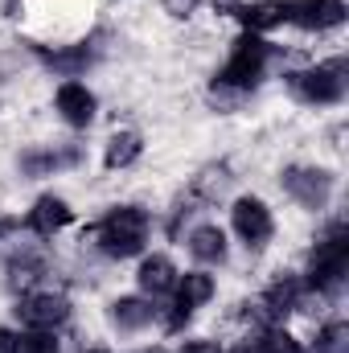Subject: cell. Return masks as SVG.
<instances>
[{
    "label": "cell",
    "mask_w": 349,
    "mask_h": 353,
    "mask_svg": "<svg viewBox=\"0 0 349 353\" xmlns=\"http://www.w3.org/2000/svg\"><path fill=\"white\" fill-rule=\"evenodd\" d=\"M87 234L99 239V251L111 255V259H132L144 251V239H148V214L140 205H115L103 222H94Z\"/></svg>",
    "instance_id": "cell-1"
},
{
    "label": "cell",
    "mask_w": 349,
    "mask_h": 353,
    "mask_svg": "<svg viewBox=\"0 0 349 353\" xmlns=\"http://www.w3.org/2000/svg\"><path fill=\"white\" fill-rule=\"evenodd\" d=\"M349 271V226L346 222H333L321 243L312 247V259H308V288L333 296L341 283H346Z\"/></svg>",
    "instance_id": "cell-2"
},
{
    "label": "cell",
    "mask_w": 349,
    "mask_h": 353,
    "mask_svg": "<svg viewBox=\"0 0 349 353\" xmlns=\"http://www.w3.org/2000/svg\"><path fill=\"white\" fill-rule=\"evenodd\" d=\"M346 74H349V62L346 58H333V62H325V66L292 70V74H288V90H292L300 103H317V107L341 103V99H346V83H349Z\"/></svg>",
    "instance_id": "cell-3"
},
{
    "label": "cell",
    "mask_w": 349,
    "mask_h": 353,
    "mask_svg": "<svg viewBox=\"0 0 349 353\" xmlns=\"http://www.w3.org/2000/svg\"><path fill=\"white\" fill-rule=\"evenodd\" d=\"M271 58V46L263 41L259 33H243L235 41V54L230 62L214 74V87H235V90H251L263 79V66Z\"/></svg>",
    "instance_id": "cell-4"
},
{
    "label": "cell",
    "mask_w": 349,
    "mask_h": 353,
    "mask_svg": "<svg viewBox=\"0 0 349 353\" xmlns=\"http://www.w3.org/2000/svg\"><path fill=\"white\" fill-rule=\"evenodd\" d=\"M17 316H21L29 329L54 333L58 325L70 321V300H66V296H54V292H25V296L17 300Z\"/></svg>",
    "instance_id": "cell-5"
},
{
    "label": "cell",
    "mask_w": 349,
    "mask_h": 353,
    "mask_svg": "<svg viewBox=\"0 0 349 353\" xmlns=\"http://www.w3.org/2000/svg\"><path fill=\"white\" fill-rule=\"evenodd\" d=\"M346 0H283V21L288 25H300L308 33H321V29H337L346 21Z\"/></svg>",
    "instance_id": "cell-6"
},
{
    "label": "cell",
    "mask_w": 349,
    "mask_h": 353,
    "mask_svg": "<svg viewBox=\"0 0 349 353\" xmlns=\"http://www.w3.org/2000/svg\"><path fill=\"white\" fill-rule=\"evenodd\" d=\"M283 189L304 210H325L329 197H333V176L325 173V169H300V165H292V169H283Z\"/></svg>",
    "instance_id": "cell-7"
},
{
    "label": "cell",
    "mask_w": 349,
    "mask_h": 353,
    "mask_svg": "<svg viewBox=\"0 0 349 353\" xmlns=\"http://www.w3.org/2000/svg\"><path fill=\"white\" fill-rule=\"evenodd\" d=\"M230 218H235V230H239V239H243L247 247H263V243L271 239V230H275L271 210L263 205L259 197H239L235 210H230Z\"/></svg>",
    "instance_id": "cell-8"
},
{
    "label": "cell",
    "mask_w": 349,
    "mask_h": 353,
    "mask_svg": "<svg viewBox=\"0 0 349 353\" xmlns=\"http://www.w3.org/2000/svg\"><path fill=\"white\" fill-rule=\"evenodd\" d=\"M210 296H214V279H210L206 271H189V275L177 283V300H173V312H169V329H181V325L193 316V308H201Z\"/></svg>",
    "instance_id": "cell-9"
},
{
    "label": "cell",
    "mask_w": 349,
    "mask_h": 353,
    "mask_svg": "<svg viewBox=\"0 0 349 353\" xmlns=\"http://www.w3.org/2000/svg\"><path fill=\"white\" fill-rule=\"evenodd\" d=\"M222 12L239 17V21L247 25V33H267V29L283 25V0H255V4H235V0H226Z\"/></svg>",
    "instance_id": "cell-10"
},
{
    "label": "cell",
    "mask_w": 349,
    "mask_h": 353,
    "mask_svg": "<svg viewBox=\"0 0 349 353\" xmlns=\"http://www.w3.org/2000/svg\"><path fill=\"white\" fill-rule=\"evenodd\" d=\"M66 222H70V205H66L62 197H54V193L37 197V201H33V210H29V218H25V226H29L33 234H41V239L58 234Z\"/></svg>",
    "instance_id": "cell-11"
},
{
    "label": "cell",
    "mask_w": 349,
    "mask_h": 353,
    "mask_svg": "<svg viewBox=\"0 0 349 353\" xmlns=\"http://www.w3.org/2000/svg\"><path fill=\"white\" fill-rule=\"evenodd\" d=\"M29 46H33V54H37L50 70H58V74H66V79H79L90 62H94V50H90L87 41H83V46H70V50H46V46H37V41H29Z\"/></svg>",
    "instance_id": "cell-12"
},
{
    "label": "cell",
    "mask_w": 349,
    "mask_h": 353,
    "mask_svg": "<svg viewBox=\"0 0 349 353\" xmlns=\"http://www.w3.org/2000/svg\"><path fill=\"white\" fill-rule=\"evenodd\" d=\"M58 111L70 128H87L94 119V94L83 83H62L58 87Z\"/></svg>",
    "instance_id": "cell-13"
},
{
    "label": "cell",
    "mask_w": 349,
    "mask_h": 353,
    "mask_svg": "<svg viewBox=\"0 0 349 353\" xmlns=\"http://www.w3.org/2000/svg\"><path fill=\"white\" fill-rule=\"evenodd\" d=\"M79 161H83L79 148H33V152L21 157V173L46 176V173H58V169H70V165H79Z\"/></svg>",
    "instance_id": "cell-14"
},
{
    "label": "cell",
    "mask_w": 349,
    "mask_h": 353,
    "mask_svg": "<svg viewBox=\"0 0 349 353\" xmlns=\"http://www.w3.org/2000/svg\"><path fill=\"white\" fill-rule=\"evenodd\" d=\"M152 304L148 300H140V296H119L115 304H111V325L115 329H123V333H136V329H144L148 321H152Z\"/></svg>",
    "instance_id": "cell-15"
},
{
    "label": "cell",
    "mask_w": 349,
    "mask_h": 353,
    "mask_svg": "<svg viewBox=\"0 0 349 353\" xmlns=\"http://www.w3.org/2000/svg\"><path fill=\"white\" fill-rule=\"evenodd\" d=\"M140 288H144L148 296H165V292H173L177 288V267L169 263L165 255L144 259V263H140Z\"/></svg>",
    "instance_id": "cell-16"
},
{
    "label": "cell",
    "mask_w": 349,
    "mask_h": 353,
    "mask_svg": "<svg viewBox=\"0 0 349 353\" xmlns=\"http://www.w3.org/2000/svg\"><path fill=\"white\" fill-rule=\"evenodd\" d=\"M189 251H193V259H201V263H222V259H226V234H222L218 226H197V230L189 234Z\"/></svg>",
    "instance_id": "cell-17"
},
{
    "label": "cell",
    "mask_w": 349,
    "mask_h": 353,
    "mask_svg": "<svg viewBox=\"0 0 349 353\" xmlns=\"http://www.w3.org/2000/svg\"><path fill=\"white\" fill-rule=\"evenodd\" d=\"M140 152H144V140H140L136 132H115V136L107 140V157H103V165L115 173V169H128Z\"/></svg>",
    "instance_id": "cell-18"
},
{
    "label": "cell",
    "mask_w": 349,
    "mask_h": 353,
    "mask_svg": "<svg viewBox=\"0 0 349 353\" xmlns=\"http://www.w3.org/2000/svg\"><path fill=\"white\" fill-rule=\"evenodd\" d=\"M41 275H46V263H41L37 255H17V259H8V288H12V292H29Z\"/></svg>",
    "instance_id": "cell-19"
},
{
    "label": "cell",
    "mask_w": 349,
    "mask_h": 353,
    "mask_svg": "<svg viewBox=\"0 0 349 353\" xmlns=\"http://www.w3.org/2000/svg\"><path fill=\"white\" fill-rule=\"evenodd\" d=\"M349 350V325L346 321H329L317 333V353H346Z\"/></svg>",
    "instance_id": "cell-20"
},
{
    "label": "cell",
    "mask_w": 349,
    "mask_h": 353,
    "mask_svg": "<svg viewBox=\"0 0 349 353\" xmlns=\"http://www.w3.org/2000/svg\"><path fill=\"white\" fill-rule=\"evenodd\" d=\"M12 353H58V341L46 329H29V333L12 337Z\"/></svg>",
    "instance_id": "cell-21"
},
{
    "label": "cell",
    "mask_w": 349,
    "mask_h": 353,
    "mask_svg": "<svg viewBox=\"0 0 349 353\" xmlns=\"http://www.w3.org/2000/svg\"><path fill=\"white\" fill-rule=\"evenodd\" d=\"M259 341H263V353H308L292 333H283V329H267Z\"/></svg>",
    "instance_id": "cell-22"
},
{
    "label": "cell",
    "mask_w": 349,
    "mask_h": 353,
    "mask_svg": "<svg viewBox=\"0 0 349 353\" xmlns=\"http://www.w3.org/2000/svg\"><path fill=\"white\" fill-rule=\"evenodd\" d=\"M161 4H165V12H169V17H189L201 0H161Z\"/></svg>",
    "instance_id": "cell-23"
},
{
    "label": "cell",
    "mask_w": 349,
    "mask_h": 353,
    "mask_svg": "<svg viewBox=\"0 0 349 353\" xmlns=\"http://www.w3.org/2000/svg\"><path fill=\"white\" fill-rule=\"evenodd\" d=\"M181 353H222V350H218L214 341H189V345H185Z\"/></svg>",
    "instance_id": "cell-24"
},
{
    "label": "cell",
    "mask_w": 349,
    "mask_h": 353,
    "mask_svg": "<svg viewBox=\"0 0 349 353\" xmlns=\"http://www.w3.org/2000/svg\"><path fill=\"white\" fill-rule=\"evenodd\" d=\"M235 353H263V341L255 337V341H243V345H235Z\"/></svg>",
    "instance_id": "cell-25"
},
{
    "label": "cell",
    "mask_w": 349,
    "mask_h": 353,
    "mask_svg": "<svg viewBox=\"0 0 349 353\" xmlns=\"http://www.w3.org/2000/svg\"><path fill=\"white\" fill-rule=\"evenodd\" d=\"M17 226H21V222H17V218H0V239H4V234H12V230H17Z\"/></svg>",
    "instance_id": "cell-26"
},
{
    "label": "cell",
    "mask_w": 349,
    "mask_h": 353,
    "mask_svg": "<svg viewBox=\"0 0 349 353\" xmlns=\"http://www.w3.org/2000/svg\"><path fill=\"white\" fill-rule=\"evenodd\" d=\"M0 353H12V333L8 329H0Z\"/></svg>",
    "instance_id": "cell-27"
},
{
    "label": "cell",
    "mask_w": 349,
    "mask_h": 353,
    "mask_svg": "<svg viewBox=\"0 0 349 353\" xmlns=\"http://www.w3.org/2000/svg\"><path fill=\"white\" fill-rule=\"evenodd\" d=\"M87 353H107V350H87Z\"/></svg>",
    "instance_id": "cell-28"
}]
</instances>
